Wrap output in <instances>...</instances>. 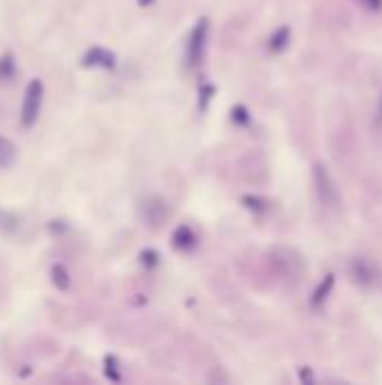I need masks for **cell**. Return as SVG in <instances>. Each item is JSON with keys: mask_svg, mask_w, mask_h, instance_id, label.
I'll return each mask as SVG.
<instances>
[{"mask_svg": "<svg viewBox=\"0 0 382 385\" xmlns=\"http://www.w3.org/2000/svg\"><path fill=\"white\" fill-rule=\"evenodd\" d=\"M351 280L362 289H382V266L367 257H353L349 264Z\"/></svg>", "mask_w": 382, "mask_h": 385, "instance_id": "1", "label": "cell"}, {"mask_svg": "<svg viewBox=\"0 0 382 385\" xmlns=\"http://www.w3.org/2000/svg\"><path fill=\"white\" fill-rule=\"evenodd\" d=\"M313 185H315V194H318L320 203L324 207H340V191L335 187V182L331 178L329 169H326L324 162H315L313 167Z\"/></svg>", "mask_w": 382, "mask_h": 385, "instance_id": "2", "label": "cell"}, {"mask_svg": "<svg viewBox=\"0 0 382 385\" xmlns=\"http://www.w3.org/2000/svg\"><path fill=\"white\" fill-rule=\"evenodd\" d=\"M41 104H43V84H41V79H32L25 88V99H23V108H21L23 126H32L39 120Z\"/></svg>", "mask_w": 382, "mask_h": 385, "instance_id": "3", "label": "cell"}, {"mask_svg": "<svg viewBox=\"0 0 382 385\" xmlns=\"http://www.w3.org/2000/svg\"><path fill=\"white\" fill-rule=\"evenodd\" d=\"M207 34H209V23L207 18L196 23L193 32L189 36V45H187V66L196 68L205 57V48H207Z\"/></svg>", "mask_w": 382, "mask_h": 385, "instance_id": "4", "label": "cell"}, {"mask_svg": "<svg viewBox=\"0 0 382 385\" xmlns=\"http://www.w3.org/2000/svg\"><path fill=\"white\" fill-rule=\"evenodd\" d=\"M166 216H169V209H166V203L162 198H146L142 203V219L148 225L162 223Z\"/></svg>", "mask_w": 382, "mask_h": 385, "instance_id": "5", "label": "cell"}, {"mask_svg": "<svg viewBox=\"0 0 382 385\" xmlns=\"http://www.w3.org/2000/svg\"><path fill=\"white\" fill-rule=\"evenodd\" d=\"M196 243H198V237H196V232L189 225H180L178 230L173 232V246L178 250H191L196 248Z\"/></svg>", "mask_w": 382, "mask_h": 385, "instance_id": "6", "label": "cell"}, {"mask_svg": "<svg viewBox=\"0 0 382 385\" xmlns=\"http://www.w3.org/2000/svg\"><path fill=\"white\" fill-rule=\"evenodd\" d=\"M333 286H335V275H326V277L322 280V284L318 289H315V293H313V300H311V305L313 307H322L326 300H329V296H331V291H333Z\"/></svg>", "mask_w": 382, "mask_h": 385, "instance_id": "7", "label": "cell"}, {"mask_svg": "<svg viewBox=\"0 0 382 385\" xmlns=\"http://www.w3.org/2000/svg\"><path fill=\"white\" fill-rule=\"evenodd\" d=\"M86 63L88 66H104V68H113L115 66V57L106 50L101 48H92L86 57Z\"/></svg>", "mask_w": 382, "mask_h": 385, "instance_id": "8", "label": "cell"}, {"mask_svg": "<svg viewBox=\"0 0 382 385\" xmlns=\"http://www.w3.org/2000/svg\"><path fill=\"white\" fill-rule=\"evenodd\" d=\"M16 160V146L12 144V140L0 135V169L12 167Z\"/></svg>", "mask_w": 382, "mask_h": 385, "instance_id": "9", "label": "cell"}, {"mask_svg": "<svg viewBox=\"0 0 382 385\" xmlns=\"http://www.w3.org/2000/svg\"><path fill=\"white\" fill-rule=\"evenodd\" d=\"M288 43H290V30H288V27H279V30L272 34V39H270V50L281 52V50H286Z\"/></svg>", "mask_w": 382, "mask_h": 385, "instance_id": "10", "label": "cell"}, {"mask_svg": "<svg viewBox=\"0 0 382 385\" xmlns=\"http://www.w3.org/2000/svg\"><path fill=\"white\" fill-rule=\"evenodd\" d=\"M52 282H54V286L61 289V291H65L70 286V275H68V271H65L61 264L52 266Z\"/></svg>", "mask_w": 382, "mask_h": 385, "instance_id": "11", "label": "cell"}, {"mask_svg": "<svg viewBox=\"0 0 382 385\" xmlns=\"http://www.w3.org/2000/svg\"><path fill=\"white\" fill-rule=\"evenodd\" d=\"M374 126H376V133H378V135H382V95H380V99H378V108H376Z\"/></svg>", "mask_w": 382, "mask_h": 385, "instance_id": "12", "label": "cell"}, {"mask_svg": "<svg viewBox=\"0 0 382 385\" xmlns=\"http://www.w3.org/2000/svg\"><path fill=\"white\" fill-rule=\"evenodd\" d=\"M106 365H108V368H106L108 377L113 381H119V374H115V359H106Z\"/></svg>", "mask_w": 382, "mask_h": 385, "instance_id": "13", "label": "cell"}, {"mask_svg": "<svg viewBox=\"0 0 382 385\" xmlns=\"http://www.w3.org/2000/svg\"><path fill=\"white\" fill-rule=\"evenodd\" d=\"M234 120H238V122H248V111L245 108H234Z\"/></svg>", "mask_w": 382, "mask_h": 385, "instance_id": "14", "label": "cell"}, {"mask_svg": "<svg viewBox=\"0 0 382 385\" xmlns=\"http://www.w3.org/2000/svg\"><path fill=\"white\" fill-rule=\"evenodd\" d=\"M362 3H365L367 7H371V9H380L382 7V0H362Z\"/></svg>", "mask_w": 382, "mask_h": 385, "instance_id": "15", "label": "cell"}]
</instances>
